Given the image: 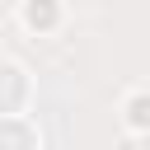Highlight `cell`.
<instances>
[{
	"label": "cell",
	"instance_id": "obj_1",
	"mask_svg": "<svg viewBox=\"0 0 150 150\" xmlns=\"http://www.w3.org/2000/svg\"><path fill=\"white\" fill-rule=\"evenodd\" d=\"M33 98V80L19 61H0V117H19Z\"/></svg>",
	"mask_w": 150,
	"mask_h": 150
},
{
	"label": "cell",
	"instance_id": "obj_3",
	"mask_svg": "<svg viewBox=\"0 0 150 150\" xmlns=\"http://www.w3.org/2000/svg\"><path fill=\"white\" fill-rule=\"evenodd\" d=\"M56 19H61L56 0H28V9H23V23L28 28H56Z\"/></svg>",
	"mask_w": 150,
	"mask_h": 150
},
{
	"label": "cell",
	"instance_id": "obj_4",
	"mask_svg": "<svg viewBox=\"0 0 150 150\" xmlns=\"http://www.w3.org/2000/svg\"><path fill=\"white\" fill-rule=\"evenodd\" d=\"M127 127L150 131V94H131L127 98Z\"/></svg>",
	"mask_w": 150,
	"mask_h": 150
},
{
	"label": "cell",
	"instance_id": "obj_2",
	"mask_svg": "<svg viewBox=\"0 0 150 150\" xmlns=\"http://www.w3.org/2000/svg\"><path fill=\"white\" fill-rule=\"evenodd\" d=\"M0 150H42V141L23 117H0Z\"/></svg>",
	"mask_w": 150,
	"mask_h": 150
}]
</instances>
